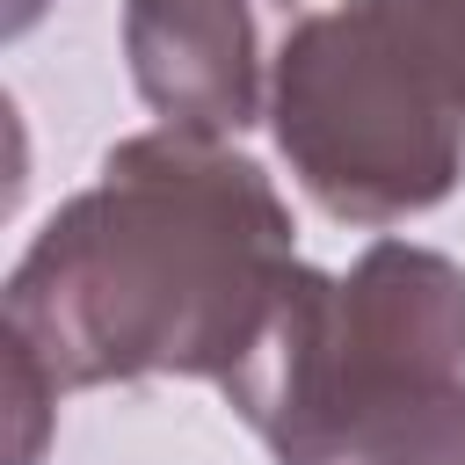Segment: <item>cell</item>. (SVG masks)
Wrapping results in <instances>:
<instances>
[{
	"label": "cell",
	"instance_id": "obj_4",
	"mask_svg": "<svg viewBox=\"0 0 465 465\" xmlns=\"http://www.w3.org/2000/svg\"><path fill=\"white\" fill-rule=\"evenodd\" d=\"M124 58L167 131L240 138L269 116L276 58H262L254 0H124Z\"/></svg>",
	"mask_w": 465,
	"mask_h": 465
},
{
	"label": "cell",
	"instance_id": "obj_5",
	"mask_svg": "<svg viewBox=\"0 0 465 465\" xmlns=\"http://www.w3.org/2000/svg\"><path fill=\"white\" fill-rule=\"evenodd\" d=\"M7 407H15V450H7V465H36L44 407H58V385L44 378V363L22 341H7Z\"/></svg>",
	"mask_w": 465,
	"mask_h": 465
},
{
	"label": "cell",
	"instance_id": "obj_1",
	"mask_svg": "<svg viewBox=\"0 0 465 465\" xmlns=\"http://www.w3.org/2000/svg\"><path fill=\"white\" fill-rule=\"evenodd\" d=\"M298 269L262 160L196 131H138L65 196L7 276L0 334L58 392L138 378H232Z\"/></svg>",
	"mask_w": 465,
	"mask_h": 465
},
{
	"label": "cell",
	"instance_id": "obj_3",
	"mask_svg": "<svg viewBox=\"0 0 465 465\" xmlns=\"http://www.w3.org/2000/svg\"><path fill=\"white\" fill-rule=\"evenodd\" d=\"M269 131L341 225L436 211L465 174V0H341L298 15L269 73Z\"/></svg>",
	"mask_w": 465,
	"mask_h": 465
},
{
	"label": "cell",
	"instance_id": "obj_6",
	"mask_svg": "<svg viewBox=\"0 0 465 465\" xmlns=\"http://www.w3.org/2000/svg\"><path fill=\"white\" fill-rule=\"evenodd\" d=\"M36 15H44V0H7V36H22Z\"/></svg>",
	"mask_w": 465,
	"mask_h": 465
},
{
	"label": "cell",
	"instance_id": "obj_2",
	"mask_svg": "<svg viewBox=\"0 0 465 465\" xmlns=\"http://www.w3.org/2000/svg\"><path fill=\"white\" fill-rule=\"evenodd\" d=\"M218 392L276 465H465V269L414 240L298 262Z\"/></svg>",
	"mask_w": 465,
	"mask_h": 465
}]
</instances>
